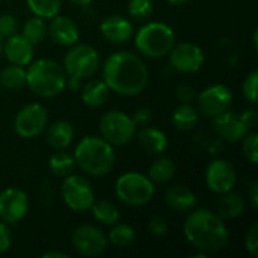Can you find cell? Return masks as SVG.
<instances>
[{"label": "cell", "mask_w": 258, "mask_h": 258, "mask_svg": "<svg viewBox=\"0 0 258 258\" xmlns=\"http://www.w3.org/2000/svg\"><path fill=\"white\" fill-rule=\"evenodd\" d=\"M103 80L110 91L135 97L145 91L150 73L145 62L132 51H116L103 65Z\"/></svg>", "instance_id": "6da1fadb"}, {"label": "cell", "mask_w": 258, "mask_h": 258, "mask_svg": "<svg viewBox=\"0 0 258 258\" xmlns=\"http://www.w3.org/2000/svg\"><path fill=\"white\" fill-rule=\"evenodd\" d=\"M183 233L186 240L195 249L206 254H216L222 251L230 240L224 219L209 209H192L183 225Z\"/></svg>", "instance_id": "7a4b0ae2"}, {"label": "cell", "mask_w": 258, "mask_h": 258, "mask_svg": "<svg viewBox=\"0 0 258 258\" xmlns=\"http://www.w3.org/2000/svg\"><path fill=\"white\" fill-rule=\"evenodd\" d=\"M76 166L91 177H104L115 166L113 147L98 136L83 138L74 150Z\"/></svg>", "instance_id": "3957f363"}, {"label": "cell", "mask_w": 258, "mask_h": 258, "mask_svg": "<svg viewBox=\"0 0 258 258\" xmlns=\"http://www.w3.org/2000/svg\"><path fill=\"white\" fill-rule=\"evenodd\" d=\"M26 85L35 95L51 98L65 89L67 73L56 60L39 59L29 63L26 70Z\"/></svg>", "instance_id": "277c9868"}, {"label": "cell", "mask_w": 258, "mask_h": 258, "mask_svg": "<svg viewBox=\"0 0 258 258\" xmlns=\"http://www.w3.org/2000/svg\"><path fill=\"white\" fill-rule=\"evenodd\" d=\"M174 44H175L174 30L162 21L147 23L135 35V45L138 51L151 59L168 56Z\"/></svg>", "instance_id": "5b68a950"}, {"label": "cell", "mask_w": 258, "mask_h": 258, "mask_svg": "<svg viewBox=\"0 0 258 258\" xmlns=\"http://www.w3.org/2000/svg\"><path fill=\"white\" fill-rule=\"evenodd\" d=\"M115 194L127 206L142 207L151 203L156 194L154 183L141 172H125L115 183Z\"/></svg>", "instance_id": "8992f818"}, {"label": "cell", "mask_w": 258, "mask_h": 258, "mask_svg": "<svg viewBox=\"0 0 258 258\" xmlns=\"http://www.w3.org/2000/svg\"><path fill=\"white\" fill-rule=\"evenodd\" d=\"M100 53L88 44H74L63 57V70L67 76L86 79L97 73L100 68Z\"/></svg>", "instance_id": "52a82bcc"}, {"label": "cell", "mask_w": 258, "mask_h": 258, "mask_svg": "<svg viewBox=\"0 0 258 258\" xmlns=\"http://www.w3.org/2000/svg\"><path fill=\"white\" fill-rule=\"evenodd\" d=\"M138 127L135 125L132 116L121 110L106 112L100 119V132L104 141L112 147H122L136 138Z\"/></svg>", "instance_id": "ba28073f"}, {"label": "cell", "mask_w": 258, "mask_h": 258, "mask_svg": "<svg viewBox=\"0 0 258 258\" xmlns=\"http://www.w3.org/2000/svg\"><path fill=\"white\" fill-rule=\"evenodd\" d=\"M60 194L65 206L77 213H85L91 209L95 201V195L91 183L82 177L70 174L63 177V183L60 186Z\"/></svg>", "instance_id": "9c48e42d"}, {"label": "cell", "mask_w": 258, "mask_h": 258, "mask_svg": "<svg viewBox=\"0 0 258 258\" xmlns=\"http://www.w3.org/2000/svg\"><path fill=\"white\" fill-rule=\"evenodd\" d=\"M48 122V113L39 103L26 104L18 110L14 119V130L23 139H33L39 136Z\"/></svg>", "instance_id": "30bf717a"}, {"label": "cell", "mask_w": 258, "mask_h": 258, "mask_svg": "<svg viewBox=\"0 0 258 258\" xmlns=\"http://www.w3.org/2000/svg\"><path fill=\"white\" fill-rule=\"evenodd\" d=\"M233 98L234 95L230 86L216 83L201 91L195 100H197V106H198L197 109L200 113H203L207 118H215L227 112L228 109H231Z\"/></svg>", "instance_id": "8fae6325"}, {"label": "cell", "mask_w": 258, "mask_h": 258, "mask_svg": "<svg viewBox=\"0 0 258 258\" xmlns=\"http://www.w3.org/2000/svg\"><path fill=\"white\" fill-rule=\"evenodd\" d=\"M71 243L77 254L83 257H97L107 249V236L94 225H80L71 234Z\"/></svg>", "instance_id": "7c38bea8"}, {"label": "cell", "mask_w": 258, "mask_h": 258, "mask_svg": "<svg viewBox=\"0 0 258 258\" xmlns=\"http://www.w3.org/2000/svg\"><path fill=\"white\" fill-rule=\"evenodd\" d=\"M171 67L178 73L192 74L201 70L204 65V51L195 42H180L174 44L171 51L168 53Z\"/></svg>", "instance_id": "4fadbf2b"}, {"label": "cell", "mask_w": 258, "mask_h": 258, "mask_svg": "<svg viewBox=\"0 0 258 258\" xmlns=\"http://www.w3.org/2000/svg\"><path fill=\"white\" fill-rule=\"evenodd\" d=\"M237 183V171L230 160L215 159L209 163L206 169V184L207 187L218 194H227L234 189Z\"/></svg>", "instance_id": "5bb4252c"}, {"label": "cell", "mask_w": 258, "mask_h": 258, "mask_svg": "<svg viewBox=\"0 0 258 258\" xmlns=\"http://www.w3.org/2000/svg\"><path fill=\"white\" fill-rule=\"evenodd\" d=\"M29 212V198L18 187H8L0 192V219L8 225H17Z\"/></svg>", "instance_id": "9a60e30c"}, {"label": "cell", "mask_w": 258, "mask_h": 258, "mask_svg": "<svg viewBox=\"0 0 258 258\" xmlns=\"http://www.w3.org/2000/svg\"><path fill=\"white\" fill-rule=\"evenodd\" d=\"M213 119V130L227 142H240L243 139V136L249 132L248 125L245 124V121L242 119L240 113H236L233 110H227Z\"/></svg>", "instance_id": "2e32d148"}, {"label": "cell", "mask_w": 258, "mask_h": 258, "mask_svg": "<svg viewBox=\"0 0 258 258\" xmlns=\"http://www.w3.org/2000/svg\"><path fill=\"white\" fill-rule=\"evenodd\" d=\"M50 20L51 21L47 26V35H50L53 42H56L57 45H62V47H71V45L77 44V41L80 38V32H79V26L74 20H71L70 17H65V15H59V14Z\"/></svg>", "instance_id": "e0dca14e"}, {"label": "cell", "mask_w": 258, "mask_h": 258, "mask_svg": "<svg viewBox=\"0 0 258 258\" xmlns=\"http://www.w3.org/2000/svg\"><path fill=\"white\" fill-rule=\"evenodd\" d=\"M33 44H30L23 35H12L6 38L3 45V54L9 63L26 67L33 60Z\"/></svg>", "instance_id": "ac0fdd59"}, {"label": "cell", "mask_w": 258, "mask_h": 258, "mask_svg": "<svg viewBox=\"0 0 258 258\" xmlns=\"http://www.w3.org/2000/svg\"><path fill=\"white\" fill-rule=\"evenodd\" d=\"M100 32L104 39L121 44L133 36V24L122 15H109L100 23Z\"/></svg>", "instance_id": "d6986e66"}, {"label": "cell", "mask_w": 258, "mask_h": 258, "mask_svg": "<svg viewBox=\"0 0 258 258\" xmlns=\"http://www.w3.org/2000/svg\"><path fill=\"white\" fill-rule=\"evenodd\" d=\"M136 135H138V142L141 148L150 154H163L169 147V141L166 135L157 127L144 125Z\"/></svg>", "instance_id": "ffe728a7"}, {"label": "cell", "mask_w": 258, "mask_h": 258, "mask_svg": "<svg viewBox=\"0 0 258 258\" xmlns=\"http://www.w3.org/2000/svg\"><path fill=\"white\" fill-rule=\"evenodd\" d=\"M165 200H166V204L178 213L190 212L197 206V195L194 194L192 189H189L187 186H183V184L169 187L166 190Z\"/></svg>", "instance_id": "44dd1931"}, {"label": "cell", "mask_w": 258, "mask_h": 258, "mask_svg": "<svg viewBox=\"0 0 258 258\" xmlns=\"http://www.w3.org/2000/svg\"><path fill=\"white\" fill-rule=\"evenodd\" d=\"M245 207H246L245 197L237 192L230 190V192L221 195V198L216 204V213L224 221H230V219L239 218L245 212Z\"/></svg>", "instance_id": "7402d4cb"}, {"label": "cell", "mask_w": 258, "mask_h": 258, "mask_svg": "<svg viewBox=\"0 0 258 258\" xmlns=\"http://www.w3.org/2000/svg\"><path fill=\"white\" fill-rule=\"evenodd\" d=\"M47 144L53 150H65L74 139V127L68 121H56L47 128Z\"/></svg>", "instance_id": "603a6c76"}, {"label": "cell", "mask_w": 258, "mask_h": 258, "mask_svg": "<svg viewBox=\"0 0 258 258\" xmlns=\"http://www.w3.org/2000/svg\"><path fill=\"white\" fill-rule=\"evenodd\" d=\"M110 95L109 86L104 80H89L80 92L82 101L89 107H100L103 106Z\"/></svg>", "instance_id": "cb8c5ba5"}, {"label": "cell", "mask_w": 258, "mask_h": 258, "mask_svg": "<svg viewBox=\"0 0 258 258\" xmlns=\"http://www.w3.org/2000/svg\"><path fill=\"white\" fill-rule=\"evenodd\" d=\"M174 125L181 132H189L198 124V109L192 103H180L172 113Z\"/></svg>", "instance_id": "d4e9b609"}, {"label": "cell", "mask_w": 258, "mask_h": 258, "mask_svg": "<svg viewBox=\"0 0 258 258\" xmlns=\"http://www.w3.org/2000/svg\"><path fill=\"white\" fill-rule=\"evenodd\" d=\"M175 174V165L169 157L156 159L148 171V177L154 184H165L172 180Z\"/></svg>", "instance_id": "484cf974"}, {"label": "cell", "mask_w": 258, "mask_h": 258, "mask_svg": "<svg viewBox=\"0 0 258 258\" xmlns=\"http://www.w3.org/2000/svg\"><path fill=\"white\" fill-rule=\"evenodd\" d=\"M92 212V216L95 218V221H98L103 225H115L119 221V210L118 207L107 201V200H100V201H94V204L89 209Z\"/></svg>", "instance_id": "4316f807"}, {"label": "cell", "mask_w": 258, "mask_h": 258, "mask_svg": "<svg viewBox=\"0 0 258 258\" xmlns=\"http://www.w3.org/2000/svg\"><path fill=\"white\" fill-rule=\"evenodd\" d=\"M0 85L8 91H18L26 86V70L20 65H8L0 71Z\"/></svg>", "instance_id": "83f0119b"}, {"label": "cell", "mask_w": 258, "mask_h": 258, "mask_svg": "<svg viewBox=\"0 0 258 258\" xmlns=\"http://www.w3.org/2000/svg\"><path fill=\"white\" fill-rule=\"evenodd\" d=\"M48 169L54 177H62V178L73 174V171L76 169L74 156L59 150L48 159Z\"/></svg>", "instance_id": "f1b7e54d"}, {"label": "cell", "mask_w": 258, "mask_h": 258, "mask_svg": "<svg viewBox=\"0 0 258 258\" xmlns=\"http://www.w3.org/2000/svg\"><path fill=\"white\" fill-rule=\"evenodd\" d=\"M21 35L33 45L41 44L47 36V24H45L44 18L33 15L29 20H26Z\"/></svg>", "instance_id": "f546056e"}, {"label": "cell", "mask_w": 258, "mask_h": 258, "mask_svg": "<svg viewBox=\"0 0 258 258\" xmlns=\"http://www.w3.org/2000/svg\"><path fill=\"white\" fill-rule=\"evenodd\" d=\"M136 233L132 225L128 224H115L107 234V242L112 243L115 248H127L135 242Z\"/></svg>", "instance_id": "4dcf8cb0"}, {"label": "cell", "mask_w": 258, "mask_h": 258, "mask_svg": "<svg viewBox=\"0 0 258 258\" xmlns=\"http://www.w3.org/2000/svg\"><path fill=\"white\" fill-rule=\"evenodd\" d=\"M26 5L33 15L50 20L60 12L62 0H26Z\"/></svg>", "instance_id": "1f68e13d"}, {"label": "cell", "mask_w": 258, "mask_h": 258, "mask_svg": "<svg viewBox=\"0 0 258 258\" xmlns=\"http://www.w3.org/2000/svg\"><path fill=\"white\" fill-rule=\"evenodd\" d=\"M153 11H154L153 0H130L128 2V14L135 20H139V21L147 20L148 17H151Z\"/></svg>", "instance_id": "d6a6232c"}, {"label": "cell", "mask_w": 258, "mask_h": 258, "mask_svg": "<svg viewBox=\"0 0 258 258\" xmlns=\"http://www.w3.org/2000/svg\"><path fill=\"white\" fill-rule=\"evenodd\" d=\"M242 142V150H243V156L252 163L257 165L258 163V135L255 132L252 133H246L243 136Z\"/></svg>", "instance_id": "836d02e7"}, {"label": "cell", "mask_w": 258, "mask_h": 258, "mask_svg": "<svg viewBox=\"0 0 258 258\" xmlns=\"http://www.w3.org/2000/svg\"><path fill=\"white\" fill-rule=\"evenodd\" d=\"M242 94L246 98V101H249L251 104H257V94H258V71L252 70L246 79L243 80L242 85Z\"/></svg>", "instance_id": "e575fe53"}, {"label": "cell", "mask_w": 258, "mask_h": 258, "mask_svg": "<svg viewBox=\"0 0 258 258\" xmlns=\"http://www.w3.org/2000/svg\"><path fill=\"white\" fill-rule=\"evenodd\" d=\"M148 231L154 236V237H165L169 231V227H168V222L165 218L159 216V215H154L150 218L148 221Z\"/></svg>", "instance_id": "d590c367"}, {"label": "cell", "mask_w": 258, "mask_h": 258, "mask_svg": "<svg viewBox=\"0 0 258 258\" xmlns=\"http://www.w3.org/2000/svg\"><path fill=\"white\" fill-rule=\"evenodd\" d=\"M17 29H18V20L12 14L0 15V35L3 38H9L15 35Z\"/></svg>", "instance_id": "8d00e7d4"}, {"label": "cell", "mask_w": 258, "mask_h": 258, "mask_svg": "<svg viewBox=\"0 0 258 258\" xmlns=\"http://www.w3.org/2000/svg\"><path fill=\"white\" fill-rule=\"evenodd\" d=\"M245 246H246V251L251 254V257H258V224H254L251 230L248 231L246 239H245Z\"/></svg>", "instance_id": "74e56055"}, {"label": "cell", "mask_w": 258, "mask_h": 258, "mask_svg": "<svg viewBox=\"0 0 258 258\" xmlns=\"http://www.w3.org/2000/svg\"><path fill=\"white\" fill-rule=\"evenodd\" d=\"M175 97L180 103H192L197 98V92H195L194 86H190L187 83H181L175 89Z\"/></svg>", "instance_id": "f35d334b"}, {"label": "cell", "mask_w": 258, "mask_h": 258, "mask_svg": "<svg viewBox=\"0 0 258 258\" xmlns=\"http://www.w3.org/2000/svg\"><path fill=\"white\" fill-rule=\"evenodd\" d=\"M12 245V233L6 222H0V254H5Z\"/></svg>", "instance_id": "ab89813d"}, {"label": "cell", "mask_w": 258, "mask_h": 258, "mask_svg": "<svg viewBox=\"0 0 258 258\" xmlns=\"http://www.w3.org/2000/svg\"><path fill=\"white\" fill-rule=\"evenodd\" d=\"M151 118H153V113L148 107H141V109L135 110V113L132 115V119H133L136 127L148 125L151 122Z\"/></svg>", "instance_id": "60d3db41"}, {"label": "cell", "mask_w": 258, "mask_h": 258, "mask_svg": "<svg viewBox=\"0 0 258 258\" xmlns=\"http://www.w3.org/2000/svg\"><path fill=\"white\" fill-rule=\"evenodd\" d=\"M240 115H242V119L245 121V124L248 125V128H249V130H251V128H254V127L257 125L258 113L255 109H248V110L242 112Z\"/></svg>", "instance_id": "b9f144b4"}, {"label": "cell", "mask_w": 258, "mask_h": 258, "mask_svg": "<svg viewBox=\"0 0 258 258\" xmlns=\"http://www.w3.org/2000/svg\"><path fill=\"white\" fill-rule=\"evenodd\" d=\"M248 201L251 204V207L255 210L258 209V183L257 181H252L251 186H249V190H248Z\"/></svg>", "instance_id": "7bdbcfd3"}, {"label": "cell", "mask_w": 258, "mask_h": 258, "mask_svg": "<svg viewBox=\"0 0 258 258\" xmlns=\"http://www.w3.org/2000/svg\"><path fill=\"white\" fill-rule=\"evenodd\" d=\"M80 80L82 79H77V77H71V76H67V88L70 91H79L82 86H80Z\"/></svg>", "instance_id": "ee69618b"}, {"label": "cell", "mask_w": 258, "mask_h": 258, "mask_svg": "<svg viewBox=\"0 0 258 258\" xmlns=\"http://www.w3.org/2000/svg\"><path fill=\"white\" fill-rule=\"evenodd\" d=\"M44 258H68V254L65 252H57V251H50V252H45Z\"/></svg>", "instance_id": "f6af8a7d"}, {"label": "cell", "mask_w": 258, "mask_h": 258, "mask_svg": "<svg viewBox=\"0 0 258 258\" xmlns=\"http://www.w3.org/2000/svg\"><path fill=\"white\" fill-rule=\"evenodd\" d=\"M70 2L74 5H79V6H86V5L92 3V0H70Z\"/></svg>", "instance_id": "bcb514c9"}, {"label": "cell", "mask_w": 258, "mask_h": 258, "mask_svg": "<svg viewBox=\"0 0 258 258\" xmlns=\"http://www.w3.org/2000/svg\"><path fill=\"white\" fill-rule=\"evenodd\" d=\"M166 2L171 3V5H183V3H186L189 0H166Z\"/></svg>", "instance_id": "7dc6e473"}, {"label": "cell", "mask_w": 258, "mask_h": 258, "mask_svg": "<svg viewBox=\"0 0 258 258\" xmlns=\"http://www.w3.org/2000/svg\"><path fill=\"white\" fill-rule=\"evenodd\" d=\"M3 45H5V38L0 35V56L3 54Z\"/></svg>", "instance_id": "c3c4849f"}, {"label": "cell", "mask_w": 258, "mask_h": 258, "mask_svg": "<svg viewBox=\"0 0 258 258\" xmlns=\"http://www.w3.org/2000/svg\"><path fill=\"white\" fill-rule=\"evenodd\" d=\"M252 42H254V48L257 50L258 45H257V30L254 32V36H252Z\"/></svg>", "instance_id": "681fc988"}]
</instances>
